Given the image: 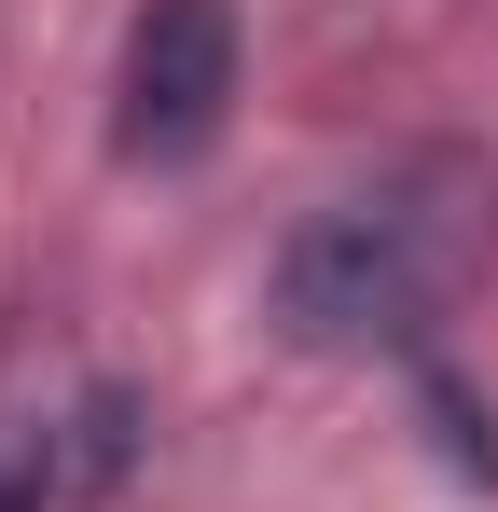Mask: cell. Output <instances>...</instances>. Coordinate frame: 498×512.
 I'll return each mask as SVG.
<instances>
[{"label":"cell","mask_w":498,"mask_h":512,"mask_svg":"<svg viewBox=\"0 0 498 512\" xmlns=\"http://www.w3.org/2000/svg\"><path fill=\"white\" fill-rule=\"evenodd\" d=\"M443 305V236L402 194H346L277 250V319L305 346H415Z\"/></svg>","instance_id":"6da1fadb"},{"label":"cell","mask_w":498,"mask_h":512,"mask_svg":"<svg viewBox=\"0 0 498 512\" xmlns=\"http://www.w3.org/2000/svg\"><path fill=\"white\" fill-rule=\"evenodd\" d=\"M236 0H139L111 70V153L125 167H208L236 125Z\"/></svg>","instance_id":"7a4b0ae2"}]
</instances>
